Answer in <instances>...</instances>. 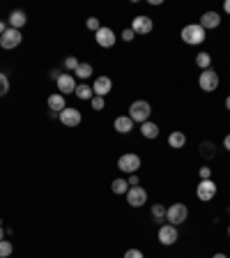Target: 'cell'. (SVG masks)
I'll return each mask as SVG.
<instances>
[{"label": "cell", "mask_w": 230, "mask_h": 258, "mask_svg": "<svg viewBox=\"0 0 230 258\" xmlns=\"http://www.w3.org/2000/svg\"><path fill=\"white\" fill-rule=\"evenodd\" d=\"M228 238H230V226H228Z\"/></svg>", "instance_id": "42"}, {"label": "cell", "mask_w": 230, "mask_h": 258, "mask_svg": "<svg viewBox=\"0 0 230 258\" xmlns=\"http://www.w3.org/2000/svg\"><path fill=\"white\" fill-rule=\"evenodd\" d=\"M111 86H113V83H111L108 76H97L95 83H92V92H95L97 97H106L108 92H111Z\"/></svg>", "instance_id": "15"}, {"label": "cell", "mask_w": 230, "mask_h": 258, "mask_svg": "<svg viewBox=\"0 0 230 258\" xmlns=\"http://www.w3.org/2000/svg\"><path fill=\"white\" fill-rule=\"evenodd\" d=\"M200 152H203V157H214V145L212 143H200Z\"/></svg>", "instance_id": "29"}, {"label": "cell", "mask_w": 230, "mask_h": 258, "mask_svg": "<svg viewBox=\"0 0 230 258\" xmlns=\"http://www.w3.org/2000/svg\"><path fill=\"white\" fill-rule=\"evenodd\" d=\"M113 129L117 134H129L133 129V120L129 116H120V118H115V122H113Z\"/></svg>", "instance_id": "17"}, {"label": "cell", "mask_w": 230, "mask_h": 258, "mask_svg": "<svg viewBox=\"0 0 230 258\" xmlns=\"http://www.w3.org/2000/svg\"><path fill=\"white\" fill-rule=\"evenodd\" d=\"M95 39H97L99 46H104V49H111V46L115 44V33L111 30V28H99L97 33H95Z\"/></svg>", "instance_id": "12"}, {"label": "cell", "mask_w": 230, "mask_h": 258, "mask_svg": "<svg viewBox=\"0 0 230 258\" xmlns=\"http://www.w3.org/2000/svg\"><path fill=\"white\" fill-rule=\"evenodd\" d=\"M152 28H154V23L150 17H136L131 23V30L136 35H148V33H152Z\"/></svg>", "instance_id": "13"}, {"label": "cell", "mask_w": 230, "mask_h": 258, "mask_svg": "<svg viewBox=\"0 0 230 258\" xmlns=\"http://www.w3.org/2000/svg\"><path fill=\"white\" fill-rule=\"evenodd\" d=\"M205 37H207V33H205L198 23H189V26L182 28V42H184V44H191V46L203 44Z\"/></svg>", "instance_id": "1"}, {"label": "cell", "mask_w": 230, "mask_h": 258, "mask_svg": "<svg viewBox=\"0 0 230 258\" xmlns=\"http://www.w3.org/2000/svg\"><path fill=\"white\" fill-rule=\"evenodd\" d=\"M226 108H228V111H230V95H228V97H226Z\"/></svg>", "instance_id": "40"}, {"label": "cell", "mask_w": 230, "mask_h": 258, "mask_svg": "<svg viewBox=\"0 0 230 258\" xmlns=\"http://www.w3.org/2000/svg\"><path fill=\"white\" fill-rule=\"evenodd\" d=\"M133 37H136V33H133L131 28H127V30L122 33V39H124V42H131Z\"/></svg>", "instance_id": "33"}, {"label": "cell", "mask_w": 230, "mask_h": 258, "mask_svg": "<svg viewBox=\"0 0 230 258\" xmlns=\"http://www.w3.org/2000/svg\"><path fill=\"white\" fill-rule=\"evenodd\" d=\"M55 83H58V92L60 95H74L76 92V79H74V74H60Z\"/></svg>", "instance_id": "8"}, {"label": "cell", "mask_w": 230, "mask_h": 258, "mask_svg": "<svg viewBox=\"0 0 230 258\" xmlns=\"http://www.w3.org/2000/svg\"><path fill=\"white\" fill-rule=\"evenodd\" d=\"M117 169L124 171V173H129V175H133L136 171L141 169V157L133 155V152H127V155H122V157L117 159Z\"/></svg>", "instance_id": "4"}, {"label": "cell", "mask_w": 230, "mask_h": 258, "mask_svg": "<svg viewBox=\"0 0 230 258\" xmlns=\"http://www.w3.org/2000/svg\"><path fill=\"white\" fill-rule=\"evenodd\" d=\"M26 21H28V17L23 9H14V12L9 14V26L14 28V30H21V28L26 26Z\"/></svg>", "instance_id": "18"}, {"label": "cell", "mask_w": 230, "mask_h": 258, "mask_svg": "<svg viewBox=\"0 0 230 258\" xmlns=\"http://www.w3.org/2000/svg\"><path fill=\"white\" fill-rule=\"evenodd\" d=\"M74 95H76L79 99H85V102H90V99L95 97V92H92V88H90V86H85V83H83V86H79Z\"/></svg>", "instance_id": "23"}, {"label": "cell", "mask_w": 230, "mask_h": 258, "mask_svg": "<svg viewBox=\"0 0 230 258\" xmlns=\"http://www.w3.org/2000/svg\"><path fill=\"white\" fill-rule=\"evenodd\" d=\"M127 203L131 205V207H143V205L148 203V191L143 187H129V191H127Z\"/></svg>", "instance_id": "7"}, {"label": "cell", "mask_w": 230, "mask_h": 258, "mask_svg": "<svg viewBox=\"0 0 230 258\" xmlns=\"http://www.w3.org/2000/svg\"><path fill=\"white\" fill-rule=\"evenodd\" d=\"M12 242L9 240H0V258H7V256H12Z\"/></svg>", "instance_id": "26"}, {"label": "cell", "mask_w": 230, "mask_h": 258, "mask_svg": "<svg viewBox=\"0 0 230 258\" xmlns=\"http://www.w3.org/2000/svg\"><path fill=\"white\" fill-rule=\"evenodd\" d=\"M111 189H113V194H127V191H129V182L122 178H115Z\"/></svg>", "instance_id": "21"}, {"label": "cell", "mask_w": 230, "mask_h": 258, "mask_svg": "<svg viewBox=\"0 0 230 258\" xmlns=\"http://www.w3.org/2000/svg\"><path fill=\"white\" fill-rule=\"evenodd\" d=\"M141 134L145 136V138H157V136H159V127L148 120V122H143L141 125Z\"/></svg>", "instance_id": "20"}, {"label": "cell", "mask_w": 230, "mask_h": 258, "mask_svg": "<svg viewBox=\"0 0 230 258\" xmlns=\"http://www.w3.org/2000/svg\"><path fill=\"white\" fill-rule=\"evenodd\" d=\"M177 226H173V224H166V226H161L159 228V242L161 244H166V247H170V244H175L177 242Z\"/></svg>", "instance_id": "11"}, {"label": "cell", "mask_w": 230, "mask_h": 258, "mask_svg": "<svg viewBox=\"0 0 230 258\" xmlns=\"http://www.w3.org/2000/svg\"><path fill=\"white\" fill-rule=\"evenodd\" d=\"M184 143H186L184 132H173L168 136V145L173 148V150H180V148H184Z\"/></svg>", "instance_id": "19"}, {"label": "cell", "mask_w": 230, "mask_h": 258, "mask_svg": "<svg viewBox=\"0 0 230 258\" xmlns=\"http://www.w3.org/2000/svg\"><path fill=\"white\" fill-rule=\"evenodd\" d=\"M223 148H226V150L230 152V134H228V136H226V138H223Z\"/></svg>", "instance_id": "36"}, {"label": "cell", "mask_w": 230, "mask_h": 258, "mask_svg": "<svg viewBox=\"0 0 230 258\" xmlns=\"http://www.w3.org/2000/svg\"><path fill=\"white\" fill-rule=\"evenodd\" d=\"M186 217H189V207L184 203H173L170 207H166V222L173 224V226L184 224Z\"/></svg>", "instance_id": "3"}, {"label": "cell", "mask_w": 230, "mask_h": 258, "mask_svg": "<svg viewBox=\"0 0 230 258\" xmlns=\"http://www.w3.org/2000/svg\"><path fill=\"white\" fill-rule=\"evenodd\" d=\"M5 30H7V28H5V21H0V37L5 35Z\"/></svg>", "instance_id": "37"}, {"label": "cell", "mask_w": 230, "mask_h": 258, "mask_svg": "<svg viewBox=\"0 0 230 258\" xmlns=\"http://www.w3.org/2000/svg\"><path fill=\"white\" fill-rule=\"evenodd\" d=\"M90 104H92V108H95V111H104V106H106V102H104V97H97V95H95V97L90 99Z\"/></svg>", "instance_id": "28"}, {"label": "cell", "mask_w": 230, "mask_h": 258, "mask_svg": "<svg viewBox=\"0 0 230 258\" xmlns=\"http://www.w3.org/2000/svg\"><path fill=\"white\" fill-rule=\"evenodd\" d=\"M127 182H129V187H138V178H136V173H133V175H129V180H127Z\"/></svg>", "instance_id": "35"}, {"label": "cell", "mask_w": 230, "mask_h": 258, "mask_svg": "<svg viewBox=\"0 0 230 258\" xmlns=\"http://www.w3.org/2000/svg\"><path fill=\"white\" fill-rule=\"evenodd\" d=\"M49 108H51V113H62V111L67 108L65 95H60V92H53V95L49 97Z\"/></svg>", "instance_id": "16"}, {"label": "cell", "mask_w": 230, "mask_h": 258, "mask_svg": "<svg viewBox=\"0 0 230 258\" xmlns=\"http://www.w3.org/2000/svg\"><path fill=\"white\" fill-rule=\"evenodd\" d=\"M212 258H228V256H226V254H214Z\"/></svg>", "instance_id": "39"}, {"label": "cell", "mask_w": 230, "mask_h": 258, "mask_svg": "<svg viewBox=\"0 0 230 258\" xmlns=\"http://www.w3.org/2000/svg\"><path fill=\"white\" fill-rule=\"evenodd\" d=\"M0 240H5V231L2 228H0Z\"/></svg>", "instance_id": "41"}, {"label": "cell", "mask_w": 230, "mask_h": 258, "mask_svg": "<svg viewBox=\"0 0 230 258\" xmlns=\"http://www.w3.org/2000/svg\"><path fill=\"white\" fill-rule=\"evenodd\" d=\"M152 217H154V222H164L166 219V207L164 205H152Z\"/></svg>", "instance_id": "25"}, {"label": "cell", "mask_w": 230, "mask_h": 258, "mask_svg": "<svg viewBox=\"0 0 230 258\" xmlns=\"http://www.w3.org/2000/svg\"><path fill=\"white\" fill-rule=\"evenodd\" d=\"M79 79H90L92 76V65L90 63H79V67H76V71H74Z\"/></svg>", "instance_id": "22"}, {"label": "cell", "mask_w": 230, "mask_h": 258, "mask_svg": "<svg viewBox=\"0 0 230 258\" xmlns=\"http://www.w3.org/2000/svg\"><path fill=\"white\" fill-rule=\"evenodd\" d=\"M196 65L200 67V69H210V65H212V55L210 53H198L196 55Z\"/></svg>", "instance_id": "24"}, {"label": "cell", "mask_w": 230, "mask_h": 258, "mask_svg": "<svg viewBox=\"0 0 230 258\" xmlns=\"http://www.w3.org/2000/svg\"><path fill=\"white\" fill-rule=\"evenodd\" d=\"M150 113H152V106L145 99H138V102H133L131 106H129V118H131L133 122H141V125L150 120Z\"/></svg>", "instance_id": "2"}, {"label": "cell", "mask_w": 230, "mask_h": 258, "mask_svg": "<svg viewBox=\"0 0 230 258\" xmlns=\"http://www.w3.org/2000/svg\"><path fill=\"white\" fill-rule=\"evenodd\" d=\"M223 9H226V14H230V0H226V2H223Z\"/></svg>", "instance_id": "38"}, {"label": "cell", "mask_w": 230, "mask_h": 258, "mask_svg": "<svg viewBox=\"0 0 230 258\" xmlns=\"http://www.w3.org/2000/svg\"><path fill=\"white\" fill-rule=\"evenodd\" d=\"M21 42H23V35H21V30H14V28H7L5 35L0 37V46L7 49V51L9 49H16Z\"/></svg>", "instance_id": "6"}, {"label": "cell", "mask_w": 230, "mask_h": 258, "mask_svg": "<svg viewBox=\"0 0 230 258\" xmlns=\"http://www.w3.org/2000/svg\"><path fill=\"white\" fill-rule=\"evenodd\" d=\"M198 26L203 28V30H214V28L221 26V17L216 14V12H205L203 17H200V23Z\"/></svg>", "instance_id": "14"}, {"label": "cell", "mask_w": 230, "mask_h": 258, "mask_svg": "<svg viewBox=\"0 0 230 258\" xmlns=\"http://www.w3.org/2000/svg\"><path fill=\"white\" fill-rule=\"evenodd\" d=\"M7 92H9V79H7V74L0 71V97H5Z\"/></svg>", "instance_id": "27"}, {"label": "cell", "mask_w": 230, "mask_h": 258, "mask_svg": "<svg viewBox=\"0 0 230 258\" xmlns=\"http://www.w3.org/2000/svg\"><path fill=\"white\" fill-rule=\"evenodd\" d=\"M81 120H83V116H81V111L79 108H65L60 113V122L65 127H79L81 125Z\"/></svg>", "instance_id": "10"}, {"label": "cell", "mask_w": 230, "mask_h": 258, "mask_svg": "<svg viewBox=\"0 0 230 258\" xmlns=\"http://www.w3.org/2000/svg\"><path fill=\"white\" fill-rule=\"evenodd\" d=\"M65 67H67L69 71H76V67H79V60H76L74 55H69V58L65 60Z\"/></svg>", "instance_id": "31"}, {"label": "cell", "mask_w": 230, "mask_h": 258, "mask_svg": "<svg viewBox=\"0 0 230 258\" xmlns=\"http://www.w3.org/2000/svg\"><path fill=\"white\" fill-rule=\"evenodd\" d=\"M124 258H145V256H143L141 249H127L124 251Z\"/></svg>", "instance_id": "32"}, {"label": "cell", "mask_w": 230, "mask_h": 258, "mask_svg": "<svg viewBox=\"0 0 230 258\" xmlns=\"http://www.w3.org/2000/svg\"><path fill=\"white\" fill-rule=\"evenodd\" d=\"M85 26H88L92 33H97L99 28H101V23H99V18H97V17H90L88 21H85Z\"/></svg>", "instance_id": "30"}, {"label": "cell", "mask_w": 230, "mask_h": 258, "mask_svg": "<svg viewBox=\"0 0 230 258\" xmlns=\"http://www.w3.org/2000/svg\"><path fill=\"white\" fill-rule=\"evenodd\" d=\"M196 194H198V198L200 201H212L214 196H216V185H214L212 180H200L198 182V189H196Z\"/></svg>", "instance_id": "9"}, {"label": "cell", "mask_w": 230, "mask_h": 258, "mask_svg": "<svg viewBox=\"0 0 230 258\" xmlns=\"http://www.w3.org/2000/svg\"><path fill=\"white\" fill-rule=\"evenodd\" d=\"M210 175H212L210 166H203V169H200V180H210Z\"/></svg>", "instance_id": "34"}, {"label": "cell", "mask_w": 230, "mask_h": 258, "mask_svg": "<svg viewBox=\"0 0 230 258\" xmlns=\"http://www.w3.org/2000/svg\"><path fill=\"white\" fill-rule=\"evenodd\" d=\"M198 86H200V90H205V92H212V90L219 88V74L214 69H205L200 76H198Z\"/></svg>", "instance_id": "5"}]
</instances>
